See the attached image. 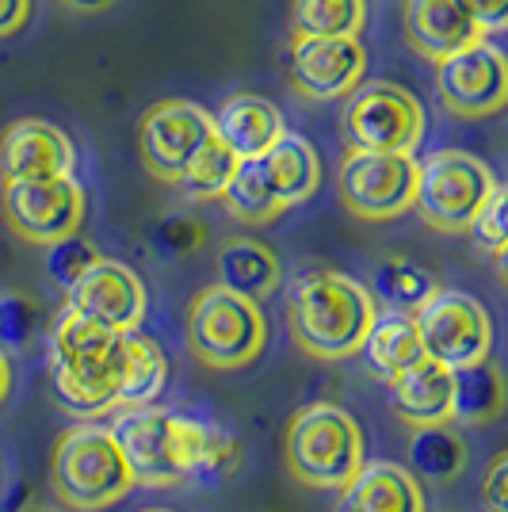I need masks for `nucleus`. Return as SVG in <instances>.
Returning <instances> with one entry per match:
<instances>
[{"label":"nucleus","mask_w":508,"mask_h":512,"mask_svg":"<svg viewBox=\"0 0 508 512\" xmlns=\"http://www.w3.org/2000/svg\"><path fill=\"white\" fill-rule=\"evenodd\" d=\"M375 318L379 302L371 299V291L329 268L298 276L287 295V333L310 360H352Z\"/></svg>","instance_id":"nucleus-1"},{"label":"nucleus","mask_w":508,"mask_h":512,"mask_svg":"<svg viewBox=\"0 0 508 512\" xmlns=\"http://www.w3.org/2000/svg\"><path fill=\"white\" fill-rule=\"evenodd\" d=\"M50 490L69 512H104L134 490V474L115 432L104 425H73L50 451Z\"/></svg>","instance_id":"nucleus-2"},{"label":"nucleus","mask_w":508,"mask_h":512,"mask_svg":"<svg viewBox=\"0 0 508 512\" xmlns=\"http://www.w3.org/2000/svg\"><path fill=\"white\" fill-rule=\"evenodd\" d=\"M283 463L310 490H340L363 467V428L333 402L302 406L283 436Z\"/></svg>","instance_id":"nucleus-3"},{"label":"nucleus","mask_w":508,"mask_h":512,"mask_svg":"<svg viewBox=\"0 0 508 512\" xmlns=\"http://www.w3.org/2000/svg\"><path fill=\"white\" fill-rule=\"evenodd\" d=\"M268 321L260 302L237 295L226 283L203 287L188 306V348L211 371H237L264 352Z\"/></svg>","instance_id":"nucleus-4"},{"label":"nucleus","mask_w":508,"mask_h":512,"mask_svg":"<svg viewBox=\"0 0 508 512\" xmlns=\"http://www.w3.org/2000/svg\"><path fill=\"white\" fill-rule=\"evenodd\" d=\"M111 432H115L119 448L127 455L134 486L169 490V486L188 482L195 421L165 413V409H153V402H149V406L115 409Z\"/></svg>","instance_id":"nucleus-5"},{"label":"nucleus","mask_w":508,"mask_h":512,"mask_svg":"<svg viewBox=\"0 0 508 512\" xmlns=\"http://www.w3.org/2000/svg\"><path fill=\"white\" fill-rule=\"evenodd\" d=\"M497 176L482 157L466 150H436L417 161V192L413 211L436 234H466L478 207L493 192Z\"/></svg>","instance_id":"nucleus-6"},{"label":"nucleus","mask_w":508,"mask_h":512,"mask_svg":"<svg viewBox=\"0 0 508 512\" xmlns=\"http://www.w3.org/2000/svg\"><path fill=\"white\" fill-rule=\"evenodd\" d=\"M340 130L348 150L417 153L424 142V107L409 88L390 81L356 85L340 111Z\"/></svg>","instance_id":"nucleus-7"},{"label":"nucleus","mask_w":508,"mask_h":512,"mask_svg":"<svg viewBox=\"0 0 508 512\" xmlns=\"http://www.w3.org/2000/svg\"><path fill=\"white\" fill-rule=\"evenodd\" d=\"M417 157L413 153L348 150L337 169V195L360 222H390L413 211Z\"/></svg>","instance_id":"nucleus-8"},{"label":"nucleus","mask_w":508,"mask_h":512,"mask_svg":"<svg viewBox=\"0 0 508 512\" xmlns=\"http://www.w3.org/2000/svg\"><path fill=\"white\" fill-rule=\"evenodd\" d=\"M0 214L20 241L54 245L69 234H81L85 188H81V180H73V172L46 176V180H4L0 184Z\"/></svg>","instance_id":"nucleus-9"},{"label":"nucleus","mask_w":508,"mask_h":512,"mask_svg":"<svg viewBox=\"0 0 508 512\" xmlns=\"http://www.w3.org/2000/svg\"><path fill=\"white\" fill-rule=\"evenodd\" d=\"M413 325H417L424 356L440 360L444 367H466V363L486 360L493 348V321H489L486 306L466 291L436 287L413 310Z\"/></svg>","instance_id":"nucleus-10"},{"label":"nucleus","mask_w":508,"mask_h":512,"mask_svg":"<svg viewBox=\"0 0 508 512\" xmlns=\"http://www.w3.org/2000/svg\"><path fill=\"white\" fill-rule=\"evenodd\" d=\"M436 92L440 104L459 119L497 115L508 100V62L501 46L474 39L436 62Z\"/></svg>","instance_id":"nucleus-11"},{"label":"nucleus","mask_w":508,"mask_h":512,"mask_svg":"<svg viewBox=\"0 0 508 512\" xmlns=\"http://www.w3.org/2000/svg\"><path fill=\"white\" fill-rule=\"evenodd\" d=\"M214 134L211 111H203L191 100H161L142 115L138 123V150L149 176L161 184H176L191 153Z\"/></svg>","instance_id":"nucleus-12"},{"label":"nucleus","mask_w":508,"mask_h":512,"mask_svg":"<svg viewBox=\"0 0 508 512\" xmlns=\"http://www.w3.org/2000/svg\"><path fill=\"white\" fill-rule=\"evenodd\" d=\"M367 50L360 35H295L291 85L306 100H337L363 81Z\"/></svg>","instance_id":"nucleus-13"},{"label":"nucleus","mask_w":508,"mask_h":512,"mask_svg":"<svg viewBox=\"0 0 508 512\" xmlns=\"http://www.w3.org/2000/svg\"><path fill=\"white\" fill-rule=\"evenodd\" d=\"M65 306L81 310V314H88V318L107 325V329H115V333H127V329L142 325L149 299L146 283L138 279L134 268L100 256L92 268H85L65 287Z\"/></svg>","instance_id":"nucleus-14"},{"label":"nucleus","mask_w":508,"mask_h":512,"mask_svg":"<svg viewBox=\"0 0 508 512\" xmlns=\"http://www.w3.org/2000/svg\"><path fill=\"white\" fill-rule=\"evenodd\" d=\"M77 165L73 142L46 119H20L0 138V184L4 180H46Z\"/></svg>","instance_id":"nucleus-15"},{"label":"nucleus","mask_w":508,"mask_h":512,"mask_svg":"<svg viewBox=\"0 0 508 512\" xmlns=\"http://www.w3.org/2000/svg\"><path fill=\"white\" fill-rule=\"evenodd\" d=\"M333 512H424V486L409 467L363 463L337 490Z\"/></svg>","instance_id":"nucleus-16"},{"label":"nucleus","mask_w":508,"mask_h":512,"mask_svg":"<svg viewBox=\"0 0 508 512\" xmlns=\"http://www.w3.org/2000/svg\"><path fill=\"white\" fill-rule=\"evenodd\" d=\"M405 43L424 62H440L451 50L482 39L474 16L459 0H405Z\"/></svg>","instance_id":"nucleus-17"},{"label":"nucleus","mask_w":508,"mask_h":512,"mask_svg":"<svg viewBox=\"0 0 508 512\" xmlns=\"http://www.w3.org/2000/svg\"><path fill=\"white\" fill-rule=\"evenodd\" d=\"M390 398H394V413L409 428L451 421V367L432 356H421L390 383Z\"/></svg>","instance_id":"nucleus-18"},{"label":"nucleus","mask_w":508,"mask_h":512,"mask_svg":"<svg viewBox=\"0 0 508 512\" xmlns=\"http://www.w3.org/2000/svg\"><path fill=\"white\" fill-rule=\"evenodd\" d=\"M256 165H260V176L268 180V188L283 207L306 203L321 184V157L302 134L283 130L276 142L256 157Z\"/></svg>","instance_id":"nucleus-19"},{"label":"nucleus","mask_w":508,"mask_h":512,"mask_svg":"<svg viewBox=\"0 0 508 512\" xmlns=\"http://www.w3.org/2000/svg\"><path fill=\"white\" fill-rule=\"evenodd\" d=\"M214 119V134L237 153V161H249V157H260L283 134V115L272 100L256 96V92H241V96H230Z\"/></svg>","instance_id":"nucleus-20"},{"label":"nucleus","mask_w":508,"mask_h":512,"mask_svg":"<svg viewBox=\"0 0 508 512\" xmlns=\"http://www.w3.org/2000/svg\"><path fill=\"white\" fill-rule=\"evenodd\" d=\"M363 371L379 383H394L409 363H417L424 356L421 337H417V325H413V314H398V310H379L375 325L367 329L360 352Z\"/></svg>","instance_id":"nucleus-21"},{"label":"nucleus","mask_w":508,"mask_h":512,"mask_svg":"<svg viewBox=\"0 0 508 512\" xmlns=\"http://www.w3.org/2000/svg\"><path fill=\"white\" fill-rule=\"evenodd\" d=\"M115 379H119V409L123 406H149L169 379V360L161 344L127 329L119 333V356H115Z\"/></svg>","instance_id":"nucleus-22"},{"label":"nucleus","mask_w":508,"mask_h":512,"mask_svg":"<svg viewBox=\"0 0 508 512\" xmlns=\"http://www.w3.org/2000/svg\"><path fill=\"white\" fill-rule=\"evenodd\" d=\"M505 409V379L501 367L489 360L451 367V421L459 425H489Z\"/></svg>","instance_id":"nucleus-23"},{"label":"nucleus","mask_w":508,"mask_h":512,"mask_svg":"<svg viewBox=\"0 0 508 512\" xmlns=\"http://www.w3.org/2000/svg\"><path fill=\"white\" fill-rule=\"evenodd\" d=\"M279 276V256L256 237H230L218 249V283H226L237 295L256 302L268 299L279 287Z\"/></svg>","instance_id":"nucleus-24"},{"label":"nucleus","mask_w":508,"mask_h":512,"mask_svg":"<svg viewBox=\"0 0 508 512\" xmlns=\"http://www.w3.org/2000/svg\"><path fill=\"white\" fill-rule=\"evenodd\" d=\"M466 467V444L455 428L440 421V425H421L413 428L409 440V470L428 482H451L459 478Z\"/></svg>","instance_id":"nucleus-25"},{"label":"nucleus","mask_w":508,"mask_h":512,"mask_svg":"<svg viewBox=\"0 0 508 512\" xmlns=\"http://www.w3.org/2000/svg\"><path fill=\"white\" fill-rule=\"evenodd\" d=\"M233 172H237V153H233L218 134H211L199 150L191 153V161L184 165V172H180L176 188L188 195V199H195V203L222 199L226 184L233 180Z\"/></svg>","instance_id":"nucleus-26"},{"label":"nucleus","mask_w":508,"mask_h":512,"mask_svg":"<svg viewBox=\"0 0 508 512\" xmlns=\"http://www.w3.org/2000/svg\"><path fill=\"white\" fill-rule=\"evenodd\" d=\"M222 203H226V211H230L237 222H245V226H268V222H276L279 214L287 211L276 195H272L268 180L260 176L256 157L237 161V172H233V180L226 184V192H222Z\"/></svg>","instance_id":"nucleus-27"},{"label":"nucleus","mask_w":508,"mask_h":512,"mask_svg":"<svg viewBox=\"0 0 508 512\" xmlns=\"http://www.w3.org/2000/svg\"><path fill=\"white\" fill-rule=\"evenodd\" d=\"M367 0H291L295 35H360Z\"/></svg>","instance_id":"nucleus-28"},{"label":"nucleus","mask_w":508,"mask_h":512,"mask_svg":"<svg viewBox=\"0 0 508 512\" xmlns=\"http://www.w3.org/2000/svg\"><path fill=\"white\" fill-rule=\"evenodd\" d=\"M375 295L371 299L382 302V310H398V314H413L440 283L428 276L424 268L409 264V260H386L375 268Z\"/></svg>","instance_id":"nucleus-29"},{"label":"nucleus","mask_w":508,"mask_h":512,"mask_svg":"<svg viewBox=\"0 0 508 512\" xmlns=\"http://www.w3.org/2000/svg\"><path fill=\"white\" fill-rule=\"evenodd\" d=\"M466 234L474 237V245L486 256H505L508 241V192L505 184H493V192L486 195V203L478 207L474 222L466 226Z\"/></svg>","instance_id":"nucleus-30"},{"label":"nucleus","mask_w":508,"mask_h":512,"mask_svg":"<svg viewBox=\"0 0 508 512\" xmlns=\"http://www.w3.org/2000/svg\"><path fill=\"white\" fill-rule=\"evenodd\" d=\"M46 249H50V256H46V268H50L54 283H62V287H69V283L81 276L85 268H92V264L100 260L96 245H92V241H85V237H77V234L62 237V241H54V245H46Z\"/></svg>","instance_id":"nucleus-31"},{"label":"nucleus","mask_w":508,"mask_h":512,"mask_svg":"<svg viewBox=\"0 0 508 512\" xmlns=\"http://www.w3.org/2000/svg\"><path fill=\"white\" fill-rule=\"evenodd\" d=\"M35 325H39V310L31 299H23V295L0 299V348H23L31 341Z\"/></svg>","instance_id":"nucleus-32"},{"label":"nucleus","mask_w":508,"mask_h":512,"mask_svg":"<svg viewBox=\"0 0 508 512\" xmlns=\"http://www.w3.org/2000/svg\"><path fill=\"white\" fill-rule=\"evenodd\" d=\"M459 4L474 16V23H478V31H482V35H497V31H505L508 0H459Z\"/></svg>","instance_id":"nucleus-33"},{"label":"nucleus","mask_w":508,"mask_h":512,"mask_svg":"<svg viewBox=\"0 0 508 512\" xmlns=\"http://www.w3.org/2000/svg\"><path fill=\"white\" fill-rule=\"evenodd\" d=\"M508 459L497 455L489 463L486 478H482V497H486V509L489 512H508Z\"/></svg>","instance_id":"nucleus-34"},{"label":"nucleus","mask_w":508,"mask_h":512,"mask_svg":"<svg viewBox=\"0 0 508 512\" xmlns=\"http://www.w3.org/2000/svg\"><path fill=\"white\" fill-rule=\"evenodd\" d=\"M31 20V0H0V39L16 35Z\"/></svg>","instance_id":"nucleus-35"},{"label":"nucleus","mask_w":508,"mask_h":512,"mask_svg":"<svg viewBox=\"0 0 508 512\" xmlns=\"http://www.w3.org/2000/svg\"><path fill=\"white\" fill-rule=\"evenodd\" d=\"M8 390H12V360H8V352L0 348V406H4Z\"/></svg>","instance_id":"nucleus-36"},{"label":"nucleus","mask_w":508,"mask_h":512,"mask_svg":"<svg viewBox=\"0 0 508 512\" xmlns=\"http://www.w3.org/2000/svg\"><path fill=\"white\" fill-rule=\"evenodd\" d=\"M65 8H73V12H104L107 4H115V0H62Z\"/></svg>","instance_id":"nucleus-37"},{"label":"nucleus","mask_w":508,"mask_h":512,"mask_svg":"<svg viewBox=\"0 0 508 512\" xmlns=\"http://www.w3.org/2000/svg\"><path fill=\"white\" fill-rule=\"evenodd\" d=\"M31 512H62V509H50V505H39V509H31Z\"/></svg>","instance_id":"nucleus-38"},{"label":"nucleus","mask_w":508,"mask_h":512,"mask_svg":"<svg viewBox=\"0 0 508 512\" xmlns=\"http://www.w3.org/2000/svg\"><path fill=\"white\" fill-rule=\"evenodd\" d=\"M149 512H169V509H149Z\"/></svg>","instance_id":"nucleus-39"}]
</instances>
